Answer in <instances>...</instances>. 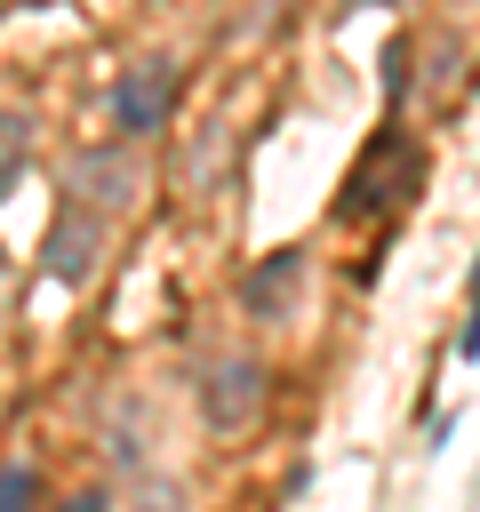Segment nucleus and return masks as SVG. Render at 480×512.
<instances>
[{
  "label": "nucleus",
  "mask_w": 480,
  "mask_h": 512,
  "mask_svg": "<svg viewBox=\"0 0 480 512\" xmlns=\"http://www.w3.org/2000/svg\"><path fill=\"white\" fill-rule=\"evenodd\" d=\"M136 192H144V168H136L128 136H120V144H80V152L64 160V200H80V208H96V216L128 208Z\"/></svg>",
  "instance_id": "f257e3e1"
},
{
  "label": "nucleus",
  "mask_w": 480,
  "mask_h": 512,
  "mask_svg": "<svg viewBox=\"0 0 480 512\" xmlns=\"http://www.w3.org/2000/svg\"><path fill=\"white\" fill-rule=\"evenodd\" d=\"M256 408H264V360H256V352H224V360L200 376V416H208V432H240V424H256Z\"/></svg>",
  "instance_id": "f03ea898"
},
{
  "label": "nucleus",
  "mask_w": 480,
  "mask_h": 512,
  "mask_svg": "<svg viewBox=\"0 0 480 512\" xmlns=\"http://www.w3.org/2000/svg\"><path fill=\"white\" fill-rule=\"evenodd\" d=\"M96 256H104V216H96V208H80V200H64V208L48 216L40 272H48V280H64V288H80V280L96 272Z\"/></svg>",
  "instance_id": "7ed1b4c3"
},
{
  "label": "nucleus",
  "mask_w": 480,
  "mask_h": 512,
  "mask_svg": "<svg viewBox=\"0 0 480 512\" xmlns=\"http://www.w3.org/2000/svg\"><path fill=\"white\" fill-rule=\"evenodd\" d=\"M168 96H176V64L168 56H144V64H128L120 72V88H112V128L136 144V136H152L160 120H168Z\"/></svg>",
  "instance_id": "20e7f679"
},
{
  "label": "nucleus",
  "mask_w": 480,
  "mask_h": 512,
  "mask_svg": "<svg viewBox=\"0 0 480 512\" xmlns=\"http://www.w3.org/2000/svg\"><path fill=\"white\" fill-rule=\"evenodd\" d=\"M296 280H304V248H272V256L240 280V304H248L256 320H280L288 296H296Z\"/></svg>",
  "instance_id": "39448f33"
},
{
  "label": "nucleus",
  "mask_w": 480,
  "mask_h": 512,
  "mask_svg": "<svg viewBox=\"0 0 480 512\" xmlns=\"http://www.w3.org/2000/svg\"><path fill=\"white\" fill-rule=\"evenodd\" d=\"M24 168H32V120L24 112H0V200L24 184Z\"/></svg>",
  "instance_id": "423d86ee"
},
{
  "label": "nucleus",
  "mask_w": 480,
  "mask_h": 512,
  "mask_svg": "<svg viewBox=\"0 0 480 512\" xmlns=\"http://www.w3.org/2000/svg\"><path fill=\"white\" fill-rule=\"evenodd\" d=\"M0 512H40V472L32 464H0Z\"/></svg>",
  "instance_id": "0eeeda50"
},
{
  "label": "nucleus",
  "mask_w": 480,
  "mask_h": 512,
  "mask_svg": "<svg viewBox=\"0 0 480 512\" xmlns=\"http://www.w3.org/2000/svg\"><path fill=\"white\" fill-rule=\"evenodd\" d=\"M408 80H416V48H408V40H384V104H392V112H400Z\"/></svg>",
  "instance_id": "6e6552de"
},
{
  "label": "nucleus",
  "mask_w": 480,
  "mask_h": 512,
  "mask_svg": "<svg viewBox=\"0 0 480 512\" xmlns=\"http://www.w3.org/2000/svg\"><path fill=\"white\" fill-rule=\"evenodd\" d=\"M128 512H184V496H176V488H168V480H152V488H144V496H136V504H128Z\"/></svg>",
  "instance_id": "1a4fd4ad"
},
{
  "label": "nucleus",
  "mask_w": 480,
  "mask_h": 512,
  "mask_svg": "<svg viewBox=\"0 0 480 512\" xmlns=\"http://www.w3.org/2000/svg\"><path fill=\"white\" fill-rule=\"evenodd\" d=\"M456 352H464V360L480 352V264H472V312H464V336H456Z\"/></svg>",
  "instance_id": "9d476101"
},
{
  "label": "nucleus",
  "mask_w": 480,
  "mask_h": 512,
  "mask_svg": "<svg viewBox=\"0 0 480 512\" xmlns=\"http://www.w3.org/2000/svg\"><path fill=\"white\" fill-rule=\"evenodd\" d=\"M56 512H112V504H104V488H72Z\"/></svg>",
  "instance_id": "9b49d317"
},
{
  "label": "nucleus",
  "mask_w": 480,
  "mask_h": 512,
  "mask_svg": "<svg viewBox=\"0 0 480 512\" xmlns=\"http://www.w3.org/2000/svg\"><path fill=\"white\" fill-rule=\"evenodd\" d=\"M344 8H384V0H344Z\"/></svg>",
  "instance_id": "f8f14e48"
}]
</instances>
